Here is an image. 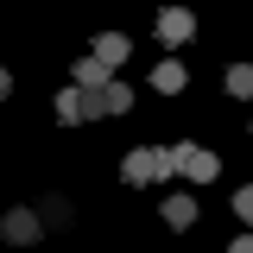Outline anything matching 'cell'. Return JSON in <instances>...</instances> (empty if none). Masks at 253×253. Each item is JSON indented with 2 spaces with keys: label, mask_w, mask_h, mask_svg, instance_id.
Masks as SVG:
<instances>
[{
  "label": "cell",
  "mask_w": 253,
  "mask_h": 253,
  "mask_svg": "<svg viewBox=\"0 0 253 253\" xmlns=\"http://www.w3.org/2000/svg\"><path fill=\"white\" fill-rule=\"evenodd\" d=\"M108 83H114V76H108V70H101L95 57H83V63H76V83H70V89H83V95H101Z\"/></svg>",
  "instance_id": "9c48e42d"
},
{
  "label": "cell",
  "mask_w": 253,
  "mask_h": 253,
  "mask_svg": "<svg viewBox=\"0 0 253 253\" xmlns=\"http://www.w3.org/2000/svg\"><path fill=\"white\" fill-rule=\"evenodd\" d=\"M190 32H196V19H190L184 6H165V13H158V38H165V44H184Z\"/></svg>",
  "instance_id": "8992f818"
},
{
  "label": "cell",
  "mask_w": 253,
  "mask_h": 253,
  "mask_svg": "<svg viewBox=\"0 0 253 253\" xmlns=\"http://www.w3.org/2000/svg\"><path fill=\"white\" fill-rule=\"evenodd\" d=\"M221 83H228V95H241V101H247V95H253V63H228V76H221Z\"/></svg>",
  "instance_id": "8fae6325"
},
{
  "label": "cell",
  "mask_w": 253,
  "mask_h": 253,
  "mask_svg": "<svg viewBox=\"0 0 253 253\" xmlns=\"http://www.w3.org/2000/svg\"><path fill=\"white\" fill-rule=\"evenodd\" d=\"M234 215L253 228V184H241V190H234Z\"/></svg>",
  "instance_id": "4fadbf2b"
},
{
  "label": "cell",
  "mask_w": 253,
  "mask_h": 253,
  "mask_svg": "<svg viewBox=\"0 0 253 253\" xmlns=\"http://www.w3.org/2000/svg\"><path fill=\"white\" fill-rule=\"evenodd\" d=\"M6 95H13V76H6V63H0V101H6Z\"/></svg>",
  "instance_id": "9a60e30c"
},
{
  "label": "cell",
  "mask_w": 253,
  "mask_h": 253,
  "mask_svg": "<svg viewBox=\"0 0 253 253\" xmlns=\"http://www.w3.org/2000/svg\"><path fill=\"white\" fill-rule=\"evenodd\" d=\"M95 101H101V121H108V114H133V89H126L121 76H114V83H108V89L95 95Z\"/></svg>",
  "instance_id": "52a82bcc"
},
{
  "label": "cell",
  "mask_w": 253,
  "mask_h": 253,
  "mask_svg": "<svg viewBox=\"0 0 253 253\" xmlns=\"http://www.w3.org/2000/svg\"><path fill=\"white\" fill-rule=\"evenodd\" d=\"M184 83H190V70H184V63H177V57H165V63H158V70H152V89H158V95H177V89H184Z\"/></svg>",
  "instance_id": "ba28073f"
},
{
  "label": "cell",
  "mask_w": 253,
  "mask_h": 253,
  "mask_svg": "<svg viewBox=\"0 0 253 253\" xmlns=\"http://www.w3.org/2000/svg\"><path fill=\"white\" fill-rule=\"evenodd\" d=\"M165 221L171 228H190L196 221V196H165Z\"/></svg>",
  "instance_id": "30bf717a"
},
{
  "label": "cell",
  "mask_w": 253,
  "mask_h": 253,
  "mask_svg": "<svg viewBox=\"0 0 253 253\" xmlns=\"http://www.w3.org/2000/svg\"><path fill=\"white\" fill-rule=\"evenodd\" d=\"M38 221H44V228H63V221H70V203H63V196H44V203H38Z\"/></svg>",
  "instance_id": "7c38bea8"
},
{
  "label": "cell",
  "mask_w": 253,
  "mask_h": 253,
  "mask_svg": "<svg viewBox=\"0 0 253 253\" xmlns=\"http://www.w3.org/2000/svg\"><path fill=\"white\" fill-rule=\"evenodd\" d=\"M228 253H253V234H234V241H228Z\"/></svg>",
  "instance_id": "5bb4252c"
},
{
  "label": "cell",
  "mask_w": 253,
  "mask_h": 253,
  "mask_svg": "<svg viewBox=\"0 0 253 253\" xmlns=\"http://www.w3.org/2000/svg\"><path fill=\"white\" fill-rule=\"evenodd\" d=\"M89 57L101 63L108 76H114V70H121V63L133 57V38H126V32H101V38H95V51H89Z\"/></svg>",
  "instance_id": "277c9868"
},
{
  "label": "cell",
  "mask_w": 253,
  "mask_h": 253,
  "mask_svg": "<svg viewBox=\"0 0 253 253\" xmlns=\"http://www.w3.org/2000/svg\"><path fill=\"white\" fill-rule=\"evenodd\" d=\"M57 121H70V126L101 121V101H95V95H83V89H63V95H57Z\"/></svg>",
  "instance_id": "5b68a950"
},
{
  "label": "cell",
  "mask_w": 253,
  "mask_h": 253,
  "mask_svg": "<svg viewBox=\"0 0 253 253\" xmlns=\"http://www.w3.org/2000/svg\"><path fill=\"white\" fill-rule=\"evenodd\" d=\"M171 158H177V171H184V177H196V184L221 177V158L209 152V146H171Z\"/></svg>",
  "instance_id": "3957f363"
},
{
  "label": "cell",
  "mask_w": 253,
  "mask_h": 253,
  "mask_svg": "<svg viewBox=\"0 0 253 253\" xmlns=\"http://www.w3.org/2000/svg\"><path fill=\"white\" fill-rule=\"evenodd\" d=\"M121 177H126V184H158V177H177V158H171V146H139V152H126Z\"/></svg>",
  "instance_id": "6da1fadb"
},
{
  "label": "cell",
  "mask_w": 253,
  "mask_h": 253,
  "mask_svg": "<svg viewBox=\"0 0 253 253\" xmlns=\"http://www.w3.org/2000/svg\"><path fill=\"white\" fill-rule=\"evenodd\" d=\"M0 241H6V247H32V241H44L38 209H6V215H0Z\"/></svg>",
  "instance_id": "7a4b0ae2"
}]
</instances>
